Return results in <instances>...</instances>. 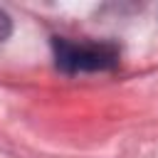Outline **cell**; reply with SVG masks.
Instances as JSON below:
<instances>
[{
  "label": "cell",
  "mask_w": 158,
  "mask_h": 158,
  "mask_svg": "<svg viewBox=\"0 0 158 158\" xmlns=\"http://www.w3.org/2000/svg\"><path fill=\"white\" fill-rule=\"evenodd\" d=\"M54 62L67 74L106 72L118 64V47L114 42H72L67 37H52Z\"/></svg>",
  "instance_id": "6da1fadb"
},
{
  "label": "cell",
  "mask_w": 158,
  "mask_h": 158,
  "mask_svg": "<svg viewBox=\"0 0 158 158\" xmlns=\"http://www.w3.org/2000/svg\"><path fill=\"white\" fill-rule=\"evenodd\" d=\"M10 35H12V20H10V15H7L5 10H0V44H2Z\"/></svg>",
  "instance_id": "7a4b0ae2"
}]
</instances>
